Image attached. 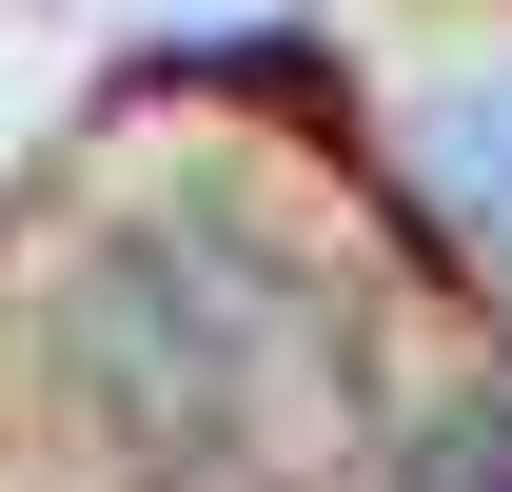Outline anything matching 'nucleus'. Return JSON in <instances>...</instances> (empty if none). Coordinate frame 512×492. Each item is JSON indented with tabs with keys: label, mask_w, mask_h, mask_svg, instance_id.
Listing matches in <instances>:
<instances>
[{
	"label": "nucleus",
	"mask_w": 512,
	"mask_h": 492,
	"mask_svg": "<svg viewBox=\"0 0 512 492\" xmlns=\"http://www.w3.org/2000/svg\"><path fill=\"white\" fill-rule=\"evenodd\" d=\"M414 158H434V197L512 256V40H493V60H453L434 99H414Z\"/></svg>",
	"instance_id": "nucleus-1"
},
{
	"label": "nucleus",
	"mask_w": 512,
	"mask_h": 492,
	"mask_svg": "<svg viewBox=\"0 0 512 492\" xmlns=\"http://www.w3.org/2000/svg\"><path fill=\"white\" fill-rule=\"evenodd\" d=\"M453 492H512V414H493V433H473V453H453Z\"/></svg>",
	"instance_id": "nucleus-2"
}]
</instances>
